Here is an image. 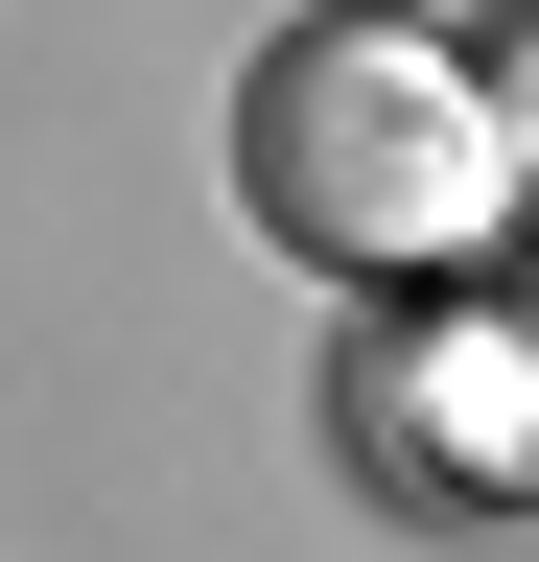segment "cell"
<instances>
[{"mask_svg":"<svg viewBox=\"0 0 539 562\" xmlns=\"http://www.w3.org/2000/svg\"><path fill=\"white\" fill-rule=\"evenodd\" d=\"M516 188V117L469 94V47H423L398 0H328L235 70V211L305 281H446Z\"/></svg>","mask_w":539,"mask_h":562,"instance_id":"cell-1","label":"cell"}]
</instances>
